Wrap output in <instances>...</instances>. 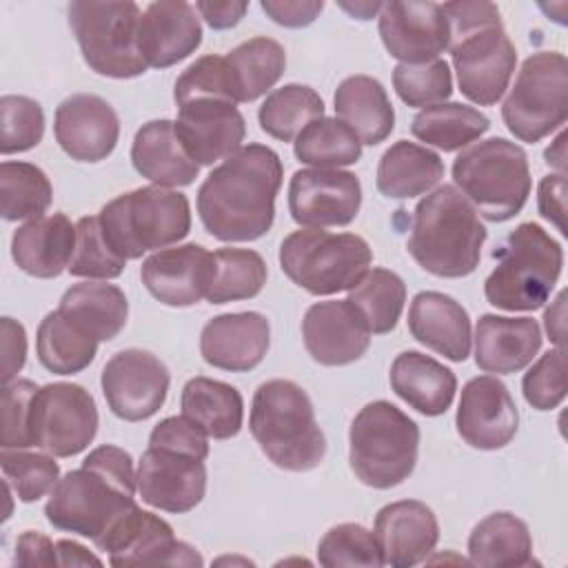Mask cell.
<instances>
[{"label": "cell", "instance_id": "cell-35", "mask_svg": "<svg viewBox=\"0 0 568 568\" xmlns=\"http://www.w3.org/2000/svg\"><path fill=\"white\" fill-rule=\"evenodd\" d=\"M182 415L195 422L213 439H231L244 422V399L226 382L211 377H191L180 395Z\"/></svg>", "mask_w": 568, "mask_h": 568}, {"label": "cell", "instance_id": "cell-3", "mask_svg": "<svg viewBox=\"0 0 568 568\" xmlns=\"http://www.w3.org/2000/svg\"><path fill=\"white\" fill-rule=\"evenodd\" d=\"M248 430L260 450L282 470L306 473L326 455V437L315 419L308 393L291 379H268L257 386Z\"/></svg>", "mask_w": 568, "mask_h": 568}, {"label": "cell", "instance_id": "cell-30", "mask_svg": "<svg viewBox=\"0 0 568 568\" xmlns=\"http://www.w3.org/2000/svg\"><path fill=\"white\" fill-rule=\"evenodd\" d=\"M131 162L142 178L166 189L189 186L200 173V164L182 146L171 120H151L138 129Z\"/></svg>", "mask_w": 568, "mask_h": 568}, {"label": "cell", "instance_id": "cell-52", "mask_svg": "<svg viewBox=\"0 0 568 568\" xmlns=\"http://www.w3.org/2000/svg\"><path fill=\"white\" fill-rule=\"evenodd\" d=\"M40 386L31 379H13L2 388V448H31V402Z\"/></svg>", "mask_w": 568, "mask_h": 568}, {"label": "cell", "instance_id": "cell-24", "mask_svg": "<svg viewBox=\"0 0 568 568\" xmlns=\"http://www.w3.org/2000/svg\"><path fill=\"white\" fill-rule=\"evenodd\" d=\"M271 344V324L257 311L222 313L211 317L200 333L202 359L220 371H253Z\"/></svg>", "mask_w": 568, "mask_h": 568}, {"label": "cell", "instance_id": "cell-12", "mask_svg": "<svg viewBox=\"0 0 568 568\" xmlns=\"http://www.w3.org/2000/svg\"><path fill=\"white\" fill-rule=\"evenodd\" d=\"M98 433V406L93 395L71 382L44 384L31 402L33 446L53 457L82 453Z\"/></svg>", "mask_w": 568, "mask_h": 568}, {"label": "cell", "instance_id": "cell-39", "mask_svg": "<svg viewBox=\"0 0 568 568\" xmlns=\"http://www.w3.org/2000/svg\"><path fill=\"white\" fill-rule=\"evenodd\" d=\"M240 102H253L271 91L286 69L284 47L266 36L251 38L226 53Z\"/></svg>", "mask_w": 568, "mask_h": 568}, {"label": "cell", "instance_id": "cell-25", "mask_svg": "<svg viewBox=\"0 0 568 568\" xmlns=\"http://www.w3.org/2000/svg\"><path fill=\"white\" fill-rule=\"evenodd\" d=\"M373 535L379 544L384 566L410 568L426 561L435 550L439 524L424 501L399 499L377 510Z\"/></svg>", "mask_w": 568, "mask_h": 568}, {"label": "cell", "instance_id": "cell-41", "mask_svg": "<svg viewBox=\"0 0 568 568\" xmlns=\"http://www.w3.org/2000/svg\"><path fill=\"white\" fill-rule=\"evenodd\" d=\"M346 300L359 311L373 335H384L397 326L406 302V284L395 271L375 266L348 291Z\"/></svg>", "mask_w": 568, "mask_h": 568}, {"label": "cell", "instance_id": "cell-6", "mask_svg": "<svg viewBox=\"0 0 568 568\" xmlns=\"http://www.w3.org/2000/svg\"><path fill=\"white\" fill-rule=\"evenodd\" d=\"M453 180L473 209L490 222L515 217L532 186L526 151L506 138L468 144L453 162Z\"/></svg>", "mask_w": 568, "mask_h": 568}, {"label": "cell", "instance_id": "cell-2", "mask_svg": "<svg viewBox=\"0 0 568 568\" xmlns=\"http://www.w3.org/2000/svg\"><path fill=\"white\" fill-rule=\"evenodd\" d=\"M486 235L473 204L442 184L417 202L406 248L426 273L455 280L477 268Z\"/></svg>", "mask_w": 568, "mask_h": 568}, {"label": "cell", "instance_id": "cell-13", "mask_svg": "<svg viewBox=\"0 0 568 568\" xmlns=\"http://www.w3.org/2000/svg\"><path fill=\"white\" fill-rule=\"evenodd\" d=\"M459 91L479 106L501 100L517 64V51L501 20L453 33L448 42Z\"/></svg>", "mask_w": 568, "mask_h": 568}, {"label": "cell", "instance_id": "cell-19", "mask_svg": "<svg viewBox=\"0 0 568 568\" xmlns=\"http://www.w3.org/2000/svg\"><path fill=\"white\" fill-rule=\"evenodd\" d=\"M215 275V257L202 244L189 242L160 248L142 262L140 277L162 304L184 308L206 300Z\"/></svg>", "mask_w": 568, "mask_h": 568}, {"label": "cell", "instance_id": "cell-26", "mask_svg": "<svg viewBox=\"0 0 568 568\" xmlns=\"http://www.w3.org/2000/svg\"><path fill=\"white\" fill-rule=\"evenodd\" d=\"M202 42L195 7L182 0L151 2L140 18L138 47L149 69H166L189 58Z\"/></svg>", "mask_w": 568, "mask_h": 568}, {"label": "cell", "instance_id": "cell-16", "mask_svg": "<svg viewBox=\"0 0 568 568\" xmlns=\"http://www.w3.org/2000/svg\"><path fill=\"white\" fill-rule=\"evenodd\" d=\"M95 548L109 555L111 566L204 564L193 546L175 539L173 528L162 517L142 510L140 506L131 508Z\"/></svg>", "mask_w": 568, "mask_h": 568}, {"label": "cell", "instance_id": "cell-54", "mask_svg": "<svg viewBox=\"0 0 568 568\" xmlns=\"http://www.w3.org/2000/svg\"><path fill=\"white\" fill-rule=\"evenodd\" d=\"M262 11L277 24L288 29L308 27L322 13V0H262Z\"/></svg>", "mask_w": 568, "mask_h": 568}, {"label": "cell", "instance_id": "cell-49", "mask_svg": "<svg viewBox=\"0 0 568 568\" xmlns=\"http://www.w3.org/2000/svg\"><path fill=\"white\" fill-rule=\"evenodd\" d=\"M393 87L399 100L408 106L442 104L453 93L450 67L444 58H435L419 64L399 62L393 69Z\"/></svg>", "mask_w": 568, "mask_h": 568}, {"label": "cell", "instance_id": "cell-14", "mask_svg": "<svg viewBox=\"0 0 568 568\" xmlns=\"http://www.w3.org/2000/svg\"><path fill=\"white\" fill-rule=\"evenodd\" d=\"M169 368L142 348H124L104 364L100 386L111 413L124 422H142L160 410L169 393Z\"/></svg>", "mask_w": 568, "mask_h": 568}, {"label": "cell", "instance_id": "cell-61", "mask_svg": "<svg viewBox=\"0 0 568 568\" xmlns=\"http://www.w3.org/2000/svg\"><path fill=\"white\" fill-rule=\"evenodd\" d=\"M546 158V164L557 169V173H564L566 175V131H561L555 142L546 149L544 153Z\"/></svg>", "mask_w": 568, "mask_h": 568}, {"label": "cell", "instance_id": "cell-1", "mask_svg": "<svg viewBox=\"0 0 568 568\" xmlns=\"http://www.w3.org/2000/svg\"><path fill=\"white\" fill-rule=\"evenodd\" d=\"M284 166L266 144H246L215 166L197 189V215L222 242H253L271 231Z\"/></svg>", "mask_w": 568, "mask_h": 568}, {"label": "cell", "instance_id": "cell-31", "mask_svg": "<svg viewBox=\"0 0 568 568\" xmlns=\"http://www.w3.org/2000/svg\"><path fill=\"white\" fill-rule=\"evenodd\" d=\"M388 379L395 395L426 417L444 415L457 393L455 373L419 351L399 353L390 364Z\"/></svg>", "mask_w": 568, "mask_h": 568}, {"label": "cell", "instance_id": "cell-11", "mask_svg": "<svg viewBox=\"0 0 568 568\" xmlns=\"http://www.w3.org/2000/svg\"><path fill=\"white\" fill-rule=\"evenodd\" d=\"M135 506L133 493L124 490L98 468L82 464L58 479L44 515L53 528L89 537L98 546Z\"/></svg>", "mask_w": 568, "mask_h": 568}, {"label": "cell", "instance_id": "cell-40", "mask_svg": "<svg viewBox=\"0 0 568 568\" xmlns=\"http://www.w3.org/2000/svg\"><path fill=\"white\" fill-rule=\"evenodd\" d=\"M293 153L315 169H339L362 158V142L339 118H317L293 140Z\"/></svg>", "mask_w": 568, "mask_h": 568}, {"label": "cell", "instance_id": "cell-37", "mask_svg": "<svg viewBox=\"0 0 568 568\" xmlns=\"http://www.w3.org/2000/svg\"><path fill=\"white\" fill-rule=\"evenodd\" d=\"M36 353L47 371L55 375H73L95 359L98 339L55 308L47 313L38 326Z\"/></svg>", "mask_w": 568, "mask_h": 568}, {"label": "cell", "instance_id": "cell-21", "mask_svg": "<svg viewBox=\"0 0 568 568\" xmlns=\"http://www.w3.org/2000/svg\"><path fill=\"white\" fill-rule=\"evenodd\" d=\"M175 133L200 166H211L242 149L246 122L235 104L197 98L178 106Z\"/></svg>", "mask_w": 568, "mask_h": 568}, {"label": "cell", "instance_id": "cell-44", "mask_svg": "<svg viewBox=\"0 0 568 568\" xmlns=\"http://www.w3.org/2000/svg\"><path fill=\"white\" fill-rule=\"evenodd\" d=\"M215 275L206 302L226 304L255 297L266 284V262L251 248H217Z\"/></svg>", "mask_w": 568, "mask_h": 568}, {"label": "cell", "instance_id": "cell-57", "mask_svg": "<svg viewBox=\"0 0 568 568\" xmlns=\"http://www.w3.org/2000/svg\"><path fill=\"white\" fill-rule=\"evenodd\" d=\"M16 566H58L55 544L38 532V530H24L16 541Z\"/></svg>", "mask_w": 568, "mask_h": 568}, {"label": "cell", "instance_id": "cell-28", "mask_svg": "<svg viewBox=\"0 0 568 568\" xmlns=\"http://www.w3.org/2000/svg\"><path fill=\"white\" fill-rule=\"evenodd\" d=\"M408 331L426 348L450 362H464L470 355V317L450 295L422 291L408 308Z\"/></svg>", "mask_w": 568, "mask_h": 568}, {"label": "cell", "instance_id": "cell-56", "mask_svg": "<svg viewBox=\"0 0 568 568\" xmlns=\"http://www.w3.org/2000/svg\"><path fill=\"white\" fill-rule=\"evenodd\" d=\"M537 209L544 220L557 226L561 235H566V175L552 173L541 178L537 189Z\"/></svg>", "mask_w": 568, "mask_h": 568}, {"label": "cell", "instance_id": "cell-32", "mask_svg": "<svg viewBox=\"0 0 568 568\" xmlns=\"http://www.w3.org/2000/svg\"><path fill=\"white\" fill-rule=\"evenodd\" d=\"M337 118L348 124L362 144H379L395 129V111L384 84L371 75L344 78L333 95Z\"/></svg>", "mask_w": 568, "mask_h": 568}, {"label": "cell", "instance_id": "cell-9", "mask_svg": "<svg viewBox=\"0 0 568 568\" xmlns=\"http://www.w3.org/2000/svg\"><path fill=\"white\" fill-rule=\"evenodd\" d=\"M69 27L91 71L106 78H138L149 67L140 55L142 11L135 2L75 0L67 9Z\"/></svg>", "mask_w": 568, "mask_h": 568}, {"label": "cell", "instance_id": "cell-18", "mask_svg": "<svg viewBox=\"0 0 568 568\" xmlns=\"http://www.w3.org/2000/svg\"><path fill=\"white\" fill-rule=\"evenodd\" d=\"M455 424L459 437L470 448L499 450L515 439L519 410L501 379L479 375L462 388Z\"/></svg>", "mask_w": 568, "mask_h": 568}, {"label": "cell", "instance_id": "cell-36", "mask_svg": "<svg viewBox=\"0 0 568 568\" xmlns=\"http://www.w3.org/2000/svg\"><path fill=\"white\" fill-rule=\"evenodd\" d=\"M473 566L519 568L532 564V535L528 524L513 513L499 510L484 517L468 537Z\"/></svg>", "mask_w": 568, "mask_h": 568}, {"label": "cell", "instance_id": "cell-46", "mask_svg": "<svg viewBox=\"0 0 568 568\" xmlns=\"http://www.w3.org/2000/svg\"><path fill=\"white\" fill-rule=\"evenodd\" d=\"M126 260L106 242L98 215H84L75 222V251L69 262L73 277L115 280L122 275Z\"/></svg>", "mask_w": 568, "mask_h": 568}, {"label": "cell", "instance_id": "cell-42", "mask_svg": "<svg viewBox=\"0 0 568 568\" xmlns=\"http://www.w3.org/2000/svg\"><path fill=\"white\" fill-rule=\"evenodd\" d=\"M317 118H324V100L315 89L295 82L271 91L257 111L262 131L282 142H293Z\"/></svg>", "mask_w": 568, "mask_h": 568}, {"label": "cell", "instance_id": "cell-20", "mask_svg": "<svg viewBox=\"0 0 568 568\" xmlns=\"http://www.w3.org/2000/svg\"><path fill=\"white\" fill-rule=\"evenodd\" d=\"M138 493L158 510L189 513L206 493L204 459L149 446L138 464Z\"/></svg>", "mask_w": 568, "mask_h": 568}, {"label": "cell", "instance_id": "cell-8", "mask_svg": "<svg viewBox=\"0 0 568 568\" xmlns=\"http://www.w3.org/2000/svg\"><path fill=\"white\" fill-rule=\"evenodd\" d=\"M373 251L355 233L300 229L280 244L284 275L311 295L351 291L371 268Z\"/></svg>", "mask_w": 568, "mask_h": 568}, {"label": "cell", "instance_id": "cell-59", "mask_svg": "<svg viewBox=\"0 0 568 568\" xmlns=\"http://www.w3.org/2000/svg\"><path fill=\"white\" fill-rule=\"evenodd\" d=\"M55 555H58V566H102V561L91 555L84 546L71 539H60L55 541Z\"/></svg>", "mask_w": 568, "mask_h": 568}, {"label": "cell", "instance_id": "cell-43", "mask_svg": "<svg viewBox=\"0 0 568 568\" xmlns=\"http://www.w3.org/2000/svg\"><path fill=\"white\" fill-rule=\"evenodd\" d=\"M51 200L53 189L40 166L11 160L0 164V213L7 222L42 217Z\"/></svg>", "mask_w": 568, "mask_h": 568}, {"label": "cell", "instance_id": "cell-50", "mask_svg": "<svg viewBox=\"0 0 568 568\" xmlns=\"http://www.w3.org/2000/svg\"><path fill=\"white\" fill-rule=\"evenodd\" d=\"M0 153H22L40 144L44 135V111L40 102L27 95H2L0 98Z\"/></svg>", "mask_w": 568, "mask_h": 568}, {"label": "cell", "instance_id": "cell-51", "mask_svg": "<svg viewBox=\"0 0 568 568\" xmlns=\"http://www.w3.org/2000/svg\"><path fill=\"white\" fill-rule=\"evenodd\" d=\"M521 390L537 410H552L566 397V357L564 346L546 351L524 375Z\"/></svg>", "mask_w": 568, "mask_h": 568}, {"label": "cell", "instance_id": "cell-4", "mask_svg": "<svg viewBox=\"0 0 568 568\" xmlns=\"http://www.w3.org/2000/svg\"><path fill=\"white\" fill-rule=\"evenodd\" d=\"M495 255L497 266L484 282L488 304L513 313L541 308L561 275V244L539 224L521 222Z\"/></svg>", "mask_w": 568, "mask_h": 568}, {"label": "cell", "instance_id": "cell-47", "mask_svg": "<svg viewBox=\"0 0 568 568\" xmlns=\"http://www.w3.org/2000/svg\"><path fill=\"white\" fill-rule=\"evenodd\" d=\"M317 561L326 568L384 566L382 550L375 535L362 524H353V521L337 524L324 532V537L317 544Z\"/></svg>", "mask_w": 568, "mask_h": 568}, {"label": "cell", "instance_id": "cell-22", "mask_svg": "<svg viewBox=\"0 0 568 568\" xmlns=\"http://www.w3.org/2000/svg\"><path fill=\"white\" fill-rule=\"evenodd\" d=\"M53 135L60 149L78 162L106 160L120 138L113 106L93 93H73L55 109Z\"/></svg>", "mask_w": 568, "mask_h": 568}, {"label": "cell", "instance_id": "cell-53", "mask_svg": "<svg viewBox=\"0 0 568 568\" xmlns=\"http://www.w3.org/2000/svg\"><path fill=\"white\" fill-rule=\"evenodd\" d=\"M149 446L184 453L197 459L209 457V435L184 415L164 417L160 424H155L149 435Z\"/></svg>", "mask_w": 568, "mask_h": 568}, {"label": "cell", "instance_id": "cell-38", "mask_svg": "<svg viewBox=\"0 0 568 568\" xmlns=\"http://www.w3.org/2000/svg\"><path fill=\"white\" fill-rule=\"evenodd\" d=\"M490 126V120L475 106L462 102H442L422 109L413 122L410 133L442 151H457L479 140Z\"/></svg>", "mask_w": 568, "mask_h": 568}, {"label": "cell", "instance_id": "cell-33", "mask_svg": "<svg viewBox=\"0 0 568 568\" xmlns=\"http://www.w3.org/2000/svg\"><path fill=\"white\" fill-rule=\"evenodd\" d=\"M444 178L442 158L428 146L399 140L379 158L375 184L390 200H408L428 193Z\"/></svg>", "mask_w": 568, "mask_h": 568}, {"label": "cell", "instance_id": "cell-55", "mask_svg": "<svg viewBox=\"0 0 568 568\" xmlns=\"http://www.w3.org/2000/svg\"><path fill=\"white\" fill-rule=\"evenodd\" d=\"M0 331H2V379L4 384H9L18 379V373L27 362V333H24V326L13 317H2Z\"/></svg>", "mask_w": 568, "mask_h": 568}, {"label": "cell", "instance_id": "cell-62", "mask_svg": "<svg viewBox=\"0 0 568 568\" xmlns=\"http://www.w3.org/2000/svg\"><path fill=\"white\" fill-rule=\"evenodd\" d=\"M382 4H384V2H355V4L339 2L342 9H346L351 16L359 18V20H368V18H373L375 13H379V11H382Z\"/></svg>", "mask_w": 568, "mask_h": 568}, {"label": "cell", "instance_id": "cell-60", "mask_svg": "<svg viewBox=\"0 0 568 568\" xmlns=\"http://www.w3.org/2000/svg\"><path fill=\"white\" fill-rule=\"evenodd\" d=\"M564 306H566V293L561 291L559 295H557V300L552 302V306L544 313V324H546V333H548V337L557 344V346H564V317H566V313H564Z\"/></svg>", "mask_w": 568, "mask_h": 568}, {"label": "cell", "instance_id": "cell-45", "mask_svg": "<svg viewBox=\"0 0 568 568\" xmlns=\"http://www.w3.org/2000/svg\"><path fill=\"white\" fill-rule=\"evenodd\" d=\"M0 468L4 484L24 504L51 495L60 479L58 462H53V455L44 450L29 453L24 448H2Z\"/></svg>", "mask_w": 568, "mask_h": 568}, {"label": "cell", "instance_id": "cell-23", "mask_svg": "<svg viewBox=\"0 0 568 568\" xmlns=\"http://www.w3.org/2000/svg\"><path fill=\"white\" fill-rule=\"evenodd\" d=\"M371 331L348 300L313 304L302 320V337L308 355L322 366L357 362L371 346Z\"/></svg>", "mask_w": 568, "mask_h": 568}, {"label": "cell", "instance_id": "cell-34", "mask_svg": "<svg viewBox=\"0 0 568 568\" xmlns=\"http://www.w3.org/2000/svg\"><path fill=\"white\" fill-rule=\"evenodd\" d=\"M58 311L98 342H109L124 328L129 302L115 284L80 282L64 291Z\"/></svg>", "mask_w": 568, "mask_h": 568}, {"label": "cell", "instance_id": "cell-17", "mask_svg": "<svg viewBox=\"0 0 568 568\" xmlns=\"http://www.w3.org/2000/svg\"><path fill=\"white\" fill-rule=\"evenodd\" d=\"M379 38L393 58L419 64L448 49L450 27L439 2L390 0L379 11Z\"/></svg>", "mask_w": 568, "mask_h": 568}, {"label": "cell", "instance_id": "cell-48", "mask_svg": "<svg viewBox=\"0 0 568 568\" xmlns=\"http://www.w3.org/2000/svg\"><path fill=\"white\" fill-rule=\"evenodd\" d=\"M197 98H213L231 104L240 102L226 55H202L178 75L173 89L175 104L180 106Z\"/></svg>", "mask_w": 568, "mask_h": 568}, {"label": "cell", "instance_id": "cell-10", "mask_svg": "<svg viewBox=\"0 0 568 568\" xmlns=\"http://www.w3.org/2000/svg\"><path fill=\"white\" fill-rule=\"evenodd\" d=\"M568 60L559 51L528 55L510 87L501 118L508 131L521 142H539L566 122Z\"/></svg>", "mask_w": 568, "mask_h": 568}, {"label": "cell", "instance_id": "cell-27", "mask_svg": "<svg viewBox=\"0 0 568 568\" xmlns=\"http://www.w3.org/2000/svg\"><path fill=\"white\" fill-rule=\"evenodd\" d=\"M539 348L541 331L532 317L484 313L475 324V364L484 373H517L535 359Z\"/></svg>", "mask_w": 568, "mask_h": 568}, {"label": "cell", "instance_id": "cell-5", "mask_svg": "<svg viewBox=\"0 0 568 568\" xmlns=\"http://www.w3.org/2000/svg\"><path fill=\"white\" fill-rule=\"evenodd\" d=\"M98 220L106 242L129 262L184 240L191 231V206L184 193L151 184L113 197Z\"/></svg>", "mask_w": 568, "mask_h": 568}, {"label": "cell", "instance_id": "cell-58", "mask_svg": "<svg viewBox=\"0 0 568 568\" xmlns=\"http://www.w3.org/2000/svg\"><path fill=\"white\" fill-rule=\"evenodd\" d=\"M246 9H248L246 2H233V0H226V2L200 0L195 4V11H200V16L206 20V24L217 31L235 27L244 18Z\"/></svg>", "mask_w": 568, "mask_h": 568}, {"label": "cell", "instance_id": "cell-7", "mask_svg": "<svg viewBox=\"0 0 568 568\" xmlns=\"http://www.w3.org/2000/svg\"><path fill=\"white\" fill-rule=\"evenodd\" d=\"M419 453V426L386 399L368 402L351 422L348 462L355 477L377 490L410 477Z\"/></svg>", "mask_w": 568, "mask_h": 568}, {"label": "cell", "instance_id": "cell-29", "mask_svg": "<svg viewBox=\"0 0 568 568\" xmlns=\"http://www.w3.org/2000/svg\"><path fill=\"white\" fill-rule=\"evenodd\" d=\"M73 251L75 224L64 213L29 220L11 237V257L18 268L40 280H51L67 271Z\"/></svg>", "mask_w": 568, "mask_h": 568}, {"label": "cell", "instance_id": "cell-15", "mask_svg": "<svg viewBox=\"0 0 568 568\" xmlns=\"http://www.w3.org/2000/svg\"><path fill=\"white\" fill-rule=\"evenodd\" d=\"M362 206V184L342 169H300L288 184L291 217L308 229L346 226Z\"/></svg>", "mask_w": 568, "mask_h": 568}]
</instances>
